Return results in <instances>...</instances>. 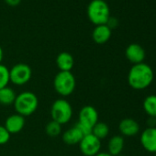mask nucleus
Segmentation results:
<instances>
[{"label": "nucleus", "instance_id": "obj_2", "mask_svg": "<svg viewBox=\"0 0 156 156\" xmlns=\"http://www.w3.org/2000/svg\"><path fill=\"white\" fill-rule=\"evenodd\" d=\"M14 108L18 114L27 117L32 115L38 108L39 100L37 96L30 91H25L17 95L14 102Z\"/></svg>", "mask_w": 156, "mask_h": 156}, {"label": "nucleus", "instance_id": "obj_23", "mask_svg": "<svg viewBox=\"0 0 156 156\" xmlns=\"http://www.w3.org/2000/svg\"><path fill=\"white\" fill-rule=\"evenodd\" d=\"M118 24H119L118 20H117L116 18H112V17H110V18L108 19V22H107V25H108V27L110 30L116 28V27L118 26Z\"/></svg>", "mask_w": 156, "mask_h": 156}, {"label": "nucleus", "instance_id": "obj_1", "mask_svg": "<svg viewBox=\"0 0 156 156\" xmlns=\"http://www.w3.org/2000/svg\"><path fill=\"white\" fill-rule=\"evenodd\" d=\"M154 78L152 68L145 63L133 64L128 73V83L135 90H143L149 87Z\"/></svg>", "mask_w": 156, "mask_h": 156}, {"label": "nucleus", "instance_id": "obj_25", "mask_svg": "<svg viewBox=\"0 0 156 156\" xmlns=\"http://www.w3.org/2000/svg\"><path fill=\"white\" fill-rule=\"evenodd\" d=\"M96 156H112L108 152H98Z\"/></svg>", "mask_w": 156, "mask_h": 156}, {"label": "nucleus", "instance_id": "obj_13", "mask_svg": "<svg viewBox=\"0 0 156 156\" xmlns=\"http://www.w3.org/2000/svg\"><path fill=\"white\" fill-rule=\"evenodd\" d=\"M112 30H110L107 24L96 26L92 32L93 41L98 44H104L108 42L111 37Z\"/></svg>", "mask_w": 156, "mask_h": 156}, {"label": "nucleus", "instance_id": "obj_26", "mask_svg": "<svg viewBox=\"0 0 156 156\" xmlns=\"http://www.w3.org/2000/svg\"><path fill=\"white\" fill-rule=\"evenodd\" d=\"M3 56H4V52H3V50H2L1 46H0V63H1V62L3 60Z\"/></svg>", "mask_w": 156, "mask_h": 156}, {"label": "nucleus", "instance_id": "obj_24", "mask_svg": "<svg viewBox=\"0 0 156 156\" xmlns=\"http://www.w3.org/2000/svg\"><path fill=\"white\" fill-rule=\"evenodd\" d=\"M5 2L10 7H17L20 4L21 0H5Z\"/></svg>", "mask_w": 156, "mask_h": 156}, {"label": "nucleus", "instance_id": "obj_12", "mask_svg": "<svg viewBox=\"0 0 156 156\" xmlns=\"http://www.w3.org/2000/svg\"><path fill=\"white\" fill-rule=\"evenodd\" d=\"M140 124L133 119H124L119 124V129L121 135L126 137L136 136L140 132Z\"/></svg>", "mask_w": 156, "mask_h": 156}, {"label": "nucleus", "instance_id": "obj_15", "mask_svg": "<svg viewBox=\"0 0 156 156\" xmlns=\"http://www.w3.org/2000/svg\"><path fill=\"white\" fill-rule=\"evenodd\" d=\"M83 137H84L83 133L74 125L73 127L67 129L62 134V140L64 141V143L69 144V145L79 144V142L81 141Z\"/></svg>", "mask_w": 156, "mask_h": 156}, {"label": "nucleus", "instance_id": "obj_10", "mask_svg": "<svg viewBox=\"0 0 156 156\" xmlns=\"http://www.w3.org/2000/svg\"><path fill=\"white\" fill-rule=\"evenodd\" d=\"M125 55L129 62L132 64H138L143 62L146 52L141 45L138 43H131L126 48Z\"/></svg>", "mask_w": 156, "mask_h": 156}, {"label": "nucleus", "instance_id": "obj_3", "mask_svg": "<svg viewBox=\"0 0 156 156\" xmlns=\"http://www.w3.org/2000/svg\"><path fill=\"white\" fill-rule=\"evenodd\" d=\"M89 20L96 26L107 24L110 18V10L108 3L104 0H92L87 7Z\"/></svg>", "mask_w": 156, "mask_h": 156}, {"label": "nucleus", "instance_id": "obj_21", "mask_svg": "<svg viewBox=\"0 0 156 156\" xmlns=\"http://www.w3.org/2000/svg\"><path fill=\"white\" fill-rule=\"evenodd\" d=\"M9 82L10 80H9V68L6 65L0 63V89L8 87Z\"/></svg>", "mask_w": 156, "mask_h": 156}, {"label": "nucleus", "instance_id": "obj_20", "mask_svg": "<svg viewBox=\"0 0 156 156\" xmlns=\"http://www.w3.org/2000/svg\"><path fill=\"white\" fill-rule=\"evenodd\" d=\"M45 131L50 137H57L62 132V125L54 120H51L46 125Z\"/></svg>", "mask_w": 156, "mask_h": 156}, {"label": "nucleus", "instance_id": "obj_14", "mask_svg": "<svg viewBox=\"0 0 156 156\" xmlns=\"http://www.w3.org/2000/svg\"><path fill=\"white\" fill-rule=\"evenodd\" d=\"M56 64L61 72H71L74 65V59L71 53L62 51L58 54L56 58Z\"/></svg>", "mask_w": 156, "mask_h": 156}, {"label": "nucleus", "instance_id": "obj_8", "mask_svg": "<svg viewBox=\"0 0 156 156\" xmlns=\"http://www.w3.org/2000/svg\"><path fill=\"white\" fill-rule=\"evenodd\" d=\"M78 122L93 129L98 122V112L93 106H85L81 108L78 115Z\"/></svg>", "mask_w": 156, "mask_h": 156}, {"label": "nucleus", "instance_id": "obj_9", "mask_svg": "<svg viewBox=\"0 0 156 156\" xmlns=\"http://www.w3.org/2000/svg\"><path fill=\"white\" fill-rule=\"evenodd\" d=\"M142 148L151 153H156V127H148L140 137Z\"/></svg>", "mask_w": 156, "mask_h": 156}, {"label": "nucleus", "instance_id": "obj_6", "mask_svg": "<svg viewBox=\"0 0 156 156\" xmlns=\"http://www.w3.org/2000/svg\"><path fill=\"white\" fill-rule=\"evenodd\" d=\"M32 71L26 63H18L9 70V80L16 86L26 85L31 78Z\"/></svg>", "mask_w": 156, "mask_h": 156}, {"label": "nucleus", "instance_id": "obj_27", "mask_svg": "<svg viewBox=\"0 0 156 156\" xmlns=\"http://www.w3.org/2000/svg\"><path fill=\"white\" fill-rule=\"evenodd\" d=\"M155 156H156V153H155Z\"/></svg>", "mask_w": 156, "mask_h": 156}, {"label": "nucleus", "instance_id": "obj_18", "mask_svg": "<svg viewBox=\"0 0 156 156\" xmlns=\"http://www.w3.org/2000/svg\"><path fill=\"white\" fill-rule=\"evenodd\" d=\"M143 109L150 117L156 119V95H150L143 100Z\"/></svg>", "mask_w": 156, "mask_h": 156}, {"label": "nucleus", "instance_id": "obj_4", "mask_svg": "<svg viewBox=\"0 0 156 156\" xmlns=\"http://www.w3.org/2000/svg\"><path fill=\"white\" fill-rule=\"evenodd\" d=\"M76 81L72 72H59L53 80L55 91L62 97H68L75 89Z\"/></svg>", "mask_w": 156, "mask_h": 156}, {"label": "nucleus", "instance_id": "obj_11", "mask_svg": "<svg viewBox=\"0 0 156 156\" xmlns=\"http://www.w3.org/2000/svg\"><path fill=\"white\" fill-rule=\"evenodd\" d=\"M4 126L10 134H17L20 132L25 126V117L18 113L13 114L7 118Z\"/></svg>", "mask_w": 156, "mask_h": 156}, {"label": "nucleus", "instance_id": "obj_22", "mask_svg": "<svg viewBox=\"0 0 156 156\" xmlns=\"http://www.w3.org/2000/svg\"><path fill=\"white\" fill-rule=\"evenodd\" d=\"M10 133L5 128V126L0 125V145H4L9 142L10 139Z\"/></svg>", "mask_w": 156, "mask_h": 156}, {"label": "nucleus", "instance_id": "obj_5", "mask_svg": "<svg viewBox=\"0 0 156 156\" xmlns=\"http://www.w3.org/2000/svg\"><path fill=\"white\" fill-rule=\"evenodd\" d=\"M51 116L52 120L61 125L68 123L73 117V108L71 104L63 98L55 100L51 105Z\"/></svg>", "mask_w": 156, "mask_h": 156}, {"label": "nucleus", "instance_id": "obj_7", "mask_svg": "<svg viewBox=\"0 0 156 156\" xmlns=\"http://www.w3.org/2000/svg\"><path fill=\"white\" fill-rule=\"evenodd\" d=\"M79 148L85 156H96L100 152L101 140L91 133L83 137L79 142Z\"/></svg>", "mask_w": 156, "mask_h": 156}, {"label": "nucleus", "instance_id": "obj_16", "mask_svg": "<svg viewBox=\"0 0 156 156\" xmlns=\"http://www.w3.org/2000/svg\"><path fill=\"white\" fill-rule=\"evenodd\" d=\"M124 144H125L124 138L120 135H115L108 140V152L112 156H119L123 151Z\"/></svg>", "mask_w": 156, "mask_h": 156}, {"label": "nucleus", "instance_id": "obj_19", "mask_svg": "<svg viewBox=\"0 0 156 156\" xmlns=\"http://www.w3.org/2000/svg\"><path fill=\"white\" fill-rule=\"evenodd\" d=\"M109 133V127L105 122H98L92 129V134L100 140L107 138Z\"/></svg>", "mask_w": 156, "mask_h": 156}, {"label": "nucleus", "instance_id": "obj_17", "mask_svg": "<svg viewBox=\"0 0 156 156\" xmlns=\"http://www.w3.org/2000/svg\"><path fill=\"white\" fill-rule=\"evenodd\" d=\"M16 92L9 87L0 89V104L3 106L13 105L16 100Z\"/></svg>", "mask_w": 156, "mask_h": 156}]
</instances>
